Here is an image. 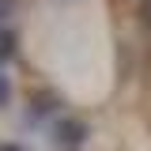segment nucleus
<instances>
[{
    "mask_svg": "<svg viewBox=\"0 0 151 151\" xmlns=\"http://www.w3.org/2000/svg\"><path fill=\"white\" fill-rule=\"evenodd\" d=\"M15 42H19V38H15V30L0 27V68H4V64L15 57Z\"/></svg>",
    "mask_w": 151,
    "mask_h": 151,
    "instance_id": "f03ea898",
    "label": "nucleus"
},
{
    "mask_svg": "<svg viewBox=\"0 0 151 151\" xmlns=\"http://www.w3.org/2000/svg\"><path fill=\"white\" fill-rule=\"evenodd\" d=\"M0 151H23L19 144H0Z\"/></svg>",
    "mask_w": 151,
    "mask_h": 151,
    "instance_id": "423d86ee",
    "label": "nucleus"
},
{
    "mask_svg": "<svg viewBox=\"0 0 151 151\" xmlns=\"http://www.w3.org/2000/svg\"><path fill=\"white\" fill-rule=\"evenodd\" d=\"M15 12V0H0V27H4V19Z\"/></svg>",
    "mask_w": 151,
    "mask_h": 151,
    "instance_id": "39448f33",
    "label": "nucleus"
},
{
    "mask_svg": "<svg viewBox=\"0 0 151 151\" xmlns=\"http://www.w3.org/2000/svg\"><path fill=\"white\" fill-rule=\"evenodd\" d=\"M83 136H87V125H83V121L64 117V121L57 125V140H60L64 147H79V144H83Z\"/></svg>",
    "mask_w": 151,
    "mask_h": 151,
    "instance_id": "f257e3e1",
    "label": "nucleus"
},
{
    "mask_svg": "<svg viewBox=\"0 0 151 151\" xmlns=\"http://www.w3.org/2000/svg\"><path fill=\"white\" fill-rule=\"evenodd\" d=\"M8 98H12V79H8L4 72H0V106H4Z\"/></svg>",
    "mask_w": 151,
    "mask_h": 151,
    "instance_id": "20e7f679",
    "label": "nucleus"
},
{
    "mask_svg": "<svg viewBox=\"0 0 151 151\" xmlns=\"http://www.w3.org/2000/svg\"><path fill=\"white\" fill-rule=\"evenodd\" d=\"M144 19L151 23V0H144Z\"/></svg>",
    "mask_w": 151,
    "mask_h": 151,
    "instance_id": "0eeeda50",
    "label": "nucleus"
},
{
    "mask_svg": "<svg viewBox=\"0 0 151 151\" xmlns=\"http://www.w3.org/2000/svg\"><path fill=\"white\" fill-rule=\"evenodd\" d=\"M49 110H53V94H38V98H34V110H27V117L38 121V117H45Z\"/></svg>",
    "mask_w": 151,
    "mask_h": 151,
    "instance_id": "7ed1b4c3",
    "label": "nucleus"
}]
</instances>
